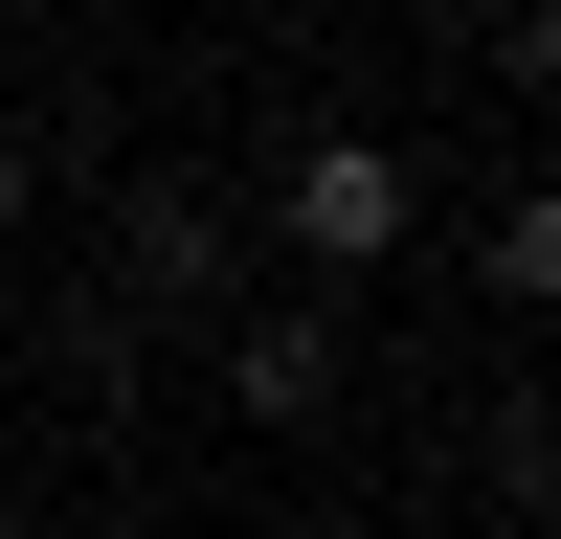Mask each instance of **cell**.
<instances>
[{
    "label": "cell",
    "instance_id": "4",
    "mask_svg": "<svg viewBox=\"0 0 561 539\" xmlns=\"http://www.w3.org/2000/svg\"><path fill=\"white\" fill-rule=\"evenodd\" d=\"M0 225H23V135H0Z\"/></svg>",
    "mask_w": 561,
    "mask_h": 539
},
{
    "label": "cell",
    "instance_id": "3",
    "mask_svg": "<svg viewBox=\"0 0 561 539\" xmlns=\"http://www.w3.org/2000/svg\"><path fill=\"white\" fill-rule=\"evenodd\" d=\"M248 404H270V427H293V404H337V314H270V337H248Z\"/></svg>",
    "mask_w": 561,
    "mask_h": 539
},
{
    "label": "cell",
    "instance_id": "2",
    "mask_svg": "<svg viewBox=\"0 0 561 539\" xmlns=\"http://www.w3.org/2000/svg\"><path fill=\"white\" fill-rule=\"evenodd\" d=\"M203 270H225V203H203V180H158V203H135V293L180 314V293H203Z\"/></svg>",
    "mask_w": 561,
    "mask_h": 539
},
{
    "label": "cell",
    "instance_id": "1",
    "mask_svg": "<svg viewBox=\"0 0 561 539\" xmlns=\"http://www.w3.org/2000/svg\"><path fill=\"white\" fill-rule=\"evenodd\" d=\"M293 225H314V248H404V158H382V135H314V158H293Z\"/></svg>",
    "mask_w": 561,
    "mask_h": 539
}]
</instances>
